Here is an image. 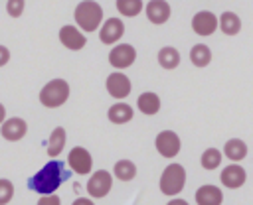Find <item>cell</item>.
I'll return each instance as SVG.
<instances>
[{
  "mask_svg": "<svg viewBox=\"0 0 253 205\" xmlns=\"http://www.w3.org/2000/svg\"><path fill=\"white\" fill-rule=\"evenodd\" d=\"M67 171L65 166L59 160H51L47 162L40 171H36L30 179H28V187L32 191H36L38 195H47V193H55L57 187L67 179Z\"/></svg>",
  "mask_w": 253,
  "mask_h": 205,
  "instance_id": "obj_1",
  "label": "cell"
},
{
  "mask_svg": "<svg viewBox=\"0 0 253 205\" xmlns=\"http://www.w3.org/2000/svg\"><path fill=\"white\" fill-rule=\"evenodd\" d=\"M75 22L83 32H95L103 22V8L95 0H83L75 8Z\"/></svg>",
  "mask_w": 253,
  "mask_h": 205,
  "instance_id": "obj_2",
  "label": "cell"
},
{
  "mask_svg": "<svg viewBox=\"0 0 253 205\" xmlns=\"http://www.w3.org/2000/svg\"><path fill=\"white\" fill-rule=\"evenodd\" d=\"M69 99V83L65 79H51L40 91V102L45 108H57Z\"/></svg>",
  "mask_w": 253,
  "mask_h": 205,
  "instance_id": "obj_3",
  "label": "cell"
},
{
  "mask_svg": "<svg viewBox=\"0 0 253 205\" xmlns=\"http://www.w3.org/2000/svg\"><path fill=\"white\" fill-rule=\"evenodd\" d=\"M160 191L164 195H176L186 185V170L180 164H168L160 175Z\"/></svg>",
  "mask_w": 253,
  "mask_h": 205,
  "instance_id": "obj_4",
  "label": "cell"
},
{
  "mask_svg": "<svg viewBox=\"0 0 253 205\" xmlns=\"http://www.w3.org/2000/svg\"><path fill=\"white\" fill-rule=\"evenodd\" d=\"M154 144H156V150H158V154L162 158H176L178 152H180V148H182L180 136L174 130H162V132H158Z\"/></svg>",
  "mask_w": 253,
  "mask_h": 205,
  "instance_id": "obj_5",
  "label": "cell"
},
{
  "mask_svg": "<svg viewBox=\"0 0 253 205\" xmlns=\"http://www.w3.org/2000/svg\"><path fill=\"white\" fill-rule=\"evenodd\" d=\"M136 59V49L130 43H119L109 51V63L115 69H126L134 63Z\"/></svg>",
  "mask_w": 253,
  "mask_h": 205,
  "instance_id": "obj_6",
  "label": "cell"
},
{
  "mask_svg": "<svg viewBox=\"0 0 253 205\" xmlns=\"http://www.w3.org/2000/svg\"><path fill=\"white\" fill-rule=\"evenodd\" d=\"M111 187H113V175L105 170H97L87 181V193L97 199L105 197L111 191Z\"/></svg>",
  "mask_w": 253,
  "mask_h": 205,
  "instance_id": "obj_7",
  "label": "cell"
},
{
  "mask_svg": "<svg viewBox=\"0 0 253 205\" xmlns=\"http://www.w3.org/2000/svg\"><path fill=\"white\" fill-rule=\"evenodd\" d=\"M67 164H69V168H71L75 173H79V175H87V173L91 171V168H93L91 154H89L85 148H81V146H75V148L69 150V154H67Z\"/></svg>",
  "mask_w": 253,
  "mask_h": 205,
  "instance_id": "obj_8",
  "label": "cell"
},
{
  "mask_svg": "<svg viewBox=\"0 0 253 205\" xmlns=\"http://www.w3.org/2000/svg\"><path fill=\"white\" fill-rule=\"evenodd\" d=\"M123 34H125V24H123V20H121V18H107V20L103 22L101 30H99V39H101V43H105V45H113V43H117V41L123 37Z\"/></svg>",
  "mask_w": 253,
  "mask_h": 205,
  "instance_id": "obj_9",
  "label": "cell"
},
{
  "mask_svg": "<svg viewBox=\"0 0 253 205\" xmlns=\"http://www.w3.org/2000/svg\"><path fill=\"white\" fill-rule=\"evenodd\" d=\"M105 87H107V93L113 99H117V101L128 97V93H130V81H128V77L125 73H119V71H115V73H111L107 77Z\"/></svg>",
  "mask_w": 253,
  "mask_h": 205,
  "instance_id": "obj_10",
  "label": "cell"
},
{
  "mask_svg": "<svg viewBox=\"0 0 253 205\" xmlns=\"http://www.w3.org/2000/svg\"><path fill=\"white\" fill-rule=\"evenodd\" d=\"M26 132H28V124L20 116H12V118H8V120H4L0 124V134L8 142H16V140L24 138Z\"/></svg>",
  "mask_w": 253,
  "mask_h": 205,
  "instance_id": "obj_11",
  "label": "cell"
},
{
  "mask_svg": "<svg viewBox=\"0 0 253 205\" xmlns=\"http://www.w3.org/2000/svg\"><path fill=\"white\" fill-rule=\"evenodd\" d=\"M59 41L63 47L71 49V51H79L85 47L87 37L81 34V30H77L75 26H63L59 30Z\"/></svg>",
  "mask_w": 253,
  "mask_h": 205,
  "instance_id": "obj_12",
  "label": "cell"
},
{
  "mask_svg": "<svg viewBox=\"0 0 253 205\" xmlns=\"http://www.w3.org/2000/svg\"><path fill=\"white\" fill-rule=\"evenodd\" d=\"M217 28V16H213V12L202 10L192 18V30L198 35H211Z\"/></svg>",
  "mask_w": 253,
  "mask_h": 205,
  "instance_id": "obj_13",
  "label": "cell"
},
{
  "mask_svg": "<svg viewBox=\"0 0 253 205\" xmlns=\"http://www.w3.org/2000/svg\"><path fill=\"white\" fill-rule=\"evenodd\" d=\"M219 179H221V183H223L225 187H229V189H237V187H241V185L245 183L247 173H245V170H243L239 164H229L227 168L221 170Z\"/></svg>",
  "mask_w": 253,
  "mask_h": 205,
  "instance_id": "obj_14",
  "label": "cell"
},
{
  "mask_svg": "<svg viewBox=\"0 0 253 205\" xmlns=\"http://www.w3.org/2000/svg\"><path fill=\"white\" fill-rule=\"evenodd\" d=\"M144 10H146V18L156 26L168 22L170 18V4L166 0H150Z\"/></svg>",
  "mask_w": 253,
  "mask_h": 205,
  "instance_id": "obj_15",
  "label": "cell"
},
{
  "mask_svg": "<svg viewBox=\"0 0 253 205\" xmlns=\"http://www.w3.org/2000/svg\"><path fill=\"white\" fill-rule=\"evenodd\" d=\"M223 193L215 185H202L196 191V203L198 205H221Z\"/></svg>",
  "mask_w": 253,
  "mask_h": 205,
  "instance_id": "obj_16",
  "label": "cell"
},
{
  "mask_svg": "<svg viewBox=\"0 0 253 205\" xmlns=\"http://www.w3.org/2000/svg\"><path fill=\"white\" fill-rule=\"evenodd\" d=\"M107 116H109V120H111L113 124H125V122H128V120L132 118V106L119 101V102H115V104L109 108Z\"/></svg>",
  "mask_w": 253,
  "mask_h": 205,
  "instance_id": "obj_17",
  "label": "cell"
},
{
  "mask_svg": "<svg viewBox=\"0 0 253 205\" xmlns=\"http://www.w3.org/2000/svg\"><path fill=\"white\" fill-rule=\"evenodd\" d=\"M136 106H138V110L144 112V114H156V112L160 110V97H158L156 93L146 91V93H142V95L136 99Z\"/></svg>",
  "mask_w": 253,
  "mask_h": 205,
  "instance_id": "obj_18",
  "label": "cell"
},
{
  "mask_svg": "<svg viewBox=\"0 0 253 205\" xmlns=\"http://www.w3.org/2000/svg\"><path fill=\"white\" fill-rule=\"evenodd\" d=\"M63 146H65V128L57 126L49 134V140H47V156L49 158H57L61 154Z\"/></svg>",
  "mask_w": 253,
  "mask_h": 205,
  "instance_id": "obj_19",
  "label": "cell"
},
{
  "mask_svg": "<svg viewBox=\"0 0 253 205\" xmlns=\"http://www.w3.org/2000/svg\"><path fill=\"white\" fill-rule=\"evenodd\" d=\"M190 61H192V65H196V67H206V65H210V61H211V49H210L206 43H196V45L190 49Z\"/></svg>",
  "mask_w": 253,
  "mask_h": 205,
  "instance_id": "obj_20",
  "label": "cell"
},
{
  "mask_svg": "<svg viewBox=\"0 0 253 205\" xmlns=\"http://www.w3.org/2000/svg\"><path fill=\"white\" fill-rule=\"evenodd\" d=\"M223 154H225L229 160L239 162V160L245 158V154H247V146H245V142L239 140V138H229V140L225 142V146H223Z\"/></svg>",
  "mask_w": 253,
  "mask_h": 205,
  "instance_id": "obj_21",
  "label": "cell"
},
{
  "mask_svg": "<svg viewBox=\"0 0 253 205\" xmlns=\"http://www.w3.org/2000/svg\"><path fill=\"white\" fill-rule=\"evenodd\" d=\"M219 28L225 35H235L241 30V20L235 12H223L219 16Z\"/></svg>",
  "mask_w": 253,
  "mask_h": 205,
  "instance_id": "obj_22",
  "label": "cell"
},
{
  "mask_svg": "<svg viewBox=\"0 0 253 205\" xmlns=\"http://www.w3.org/2000/svg\"><path fill=\"white\" fill-rule=\"evenodd\" d=\"M158 63L164 69H176L180 65V53H178V49L176 47H170V45L162 47L158 51Z\"/></svg>",
  "mask_w": 253,
  "mask_h": 205,
  "instance_id": "obj_23",
  "label": "cell"
},
{
  "mask_svg": "<svg viewBox=\"0 0 253 205\" xmlns=\"http://www.w3.org/2000/svg\"><path fill=\"white\" fill-rule=\"evenodd\" d=\"M113 175L121 181H130L136 175V166L130 160H119L113 168Z\"/></svg>",
  "mask_w": 253,
  "mask_h": 205,
  "instance_id": "obj_24",
  "label": "cell"
},
{
  "mask_svg": "<svg viewBox=\"0 0 253 205\" xmlns=\"http://www.w3.org/2000/svg\"><path fill=\"white\" fill-rule=\"evenodd\" d=\"M117 10L126 18H134L142 12V0H117Z\"/></svg>",
  "mask_w": 253,
  "mask_h": 205,
  "instance_id": "obj_25",
  "label": "cell"
},
{
  "mask_svg": "<svg viewBox=\"0 0 253 205\" xmlns=\"http://www.w3.org/2000/svg\"><path fill=\"white\" fill-rule=\"evenodd\" d=\"M200 164H202L204 170H215V168L221 164V152H219L217 148H208V150H204Z\"/></svg>",
  "mask_w": 253,
  "mask_h": 205,
  "instance_id": "obj_26",
  "label": "cell"
},
{
  "mask_svg": "<svg viewBox=\"0 0 253 205\" xmlns=\"http://www.w3.org/2000/svg\"><path fill=\"white\" fill-rule=\"evenodd\" d=\"M14 197V183L10 179H0V205H6Z\"/></svg>",
  "mask_w": 253,
  "mask_h": 205,
  "instance_id": "obj_27",
  "label": "cell"
},
{
  "mask_svg": "<svg viewBox=\"0 0 253 205\" xmlns=\"http://www.w3.org/2000/svg\"><path fill=\"white\" fill-rule=\"evenodd\" d=\"M24 6H26V0H8L6 2V12L12 18H20L22 12H24Z\"/></svg>",
  "mask_w": 253,
  "mask_h": 205,
  "instance_id": "obj_28",
  "label": "cell"
},
{
  "mask_svg": "<svg viewBox=\"0 0 253 205\" xmlns=\"http://www.w3.org/2000/svg\"><path fill=\"white\" fill-rule=\"evenodd\" d=\"M38 205H61V199L55 193H47L38 199Z\"/></svg>",
  "mask_w": 253,
  "mask_h": 205,
  "instance_id": "obj_29",
  "label": "cell"
},
{
  "mask_svg": "<svg viewBox=\"0 0 253 205\" xmlns=\"http://www.w3.org/2000/svg\"><path fill=\"white\" fill-rule=\"evenodd\" d=\"M8 59H10V51H8L4 45H0V67H2V65H6V63H8Z\"/></svg>",
  "mask_w": 253,
  "mask_h": 205,
  "instance_id": "obj_30",
  "label": "cell"
},
{
  "mask_svg": "<svg viewBox=\"0 0 253 205\" xmlns=\"http://www.w3.org/2000/svg\"><path fill=\"white\" fill-rule=\"evenodd\" d=\"M71 205H95V203H93L91 199H87V197H77Z\"/></svg>",
  "mask_w": 253,
  "mask_h": 205,
  "instance_id": "obj_31",
  "label": "cell"
},
{
  "mask_svg": "<svg viewBox=\"0 0 253 205\" xmlns=\"http://www.w3.org/2000/svg\"><path fill=\"white\" fill-rule=\"evenodd\" d=\"M166 205H188V201H184V199H172Z\"/></svg>",
  "mask_w": 253,
  "mask_h": 205,
  "instance_id": "obj_32",
  "label": "cell"
},
{
  "mask_svg": "<svg viewBox=\"0 0 253 205\" xmlns=\"http://www.w3.org/2000/svg\"><path fill=\"white\" fill-rule=\"evenodd\" d=\"M6 120V108H4V104L0 102V124Z\"/></svg>",
  "mask_w": 253,
  "mask_h": 205,
  "instance_id": "obj_33",
  "label": "cell"
}]
</instances>
